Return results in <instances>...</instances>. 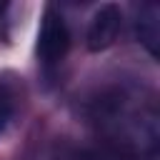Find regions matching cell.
Listing matches in <instances>:
<instances>
[{
	"label": "cell",
	"mask_w": 160,
	"mask_h": 160,
	"mask_svg": "<svg viewBox=\"0 0 160 160\" xmlns=\"http://www.w3.org/2000/svg\"><path fill=\"white\" fill-rule=\"evenodd\" d=\"M10 118H12V95H10L8 85L0 82V130L10 122Z\"/></svg>",
	"instance_id": "5b68a950"
},
{
	"label": "cell",
	"mask_w": 160,
	"mask_h": 160,
	"mask_svg": "<svg viewBox=\"0 0 160 160\" xmlns=\"http://www.w3.org/2000/svg\"><path fill=\"white\" fill-rule=\"evenodd\" d=\"M70 48V32L65 25V18L55 10L48 8L42 12L40 32H38V58L42 65H58Z\"/></svg>",
	"instance_id": "7a4b0ae2"
},
{
	"label": "cell",
	"mask_w": 160,
	"mask_h": 160,
	"mask_svg": "<svg viewBox=\"0 0 160 160\" xmlns=\"http://www.w3.org/2000/svg\"><path fill=\"white\" fill-rule=\"evenodd\" d=\"M95 122L100 132L130 160L158 158V108L152 98L130 90H115L98 100Z\"/></svg>",
	"instance_id": "6da1fadb"
},
{
	"label": "cell",
	"mask_w": 160,
	"mask_h": 160,
	"mask_svg": "<svg viewBox=\"0 0 160 160\" xmlns=\"http://www.w3.org/2000/svg\"><path fill=\"white\" fill-rule=\"evenodd\" d=\"M160 8L155 2H145L138 12V20H135V32H138V40L148 48L150 55H158V40H160Z\"/></svg>",
	"instance_id": "277c9868"
},
{
	"label": "cell",
	"mask_w": 160,
	"mask_h": 160,
	"mask_svg": "<svg viewBox=\"0 0 160 160\" xmlns=\"http://www.w3.org/2000/svg\"><path fill=\"white\" fill-rule=\"evenodd\" d=\"M120 28H122V12H120V8L112 5V2L102 5L92 15V22L88 28V48L92 52H100V50L110 48L115 42V38H118Z\"/></svg>",
	"instance_id": "3957f363"
},
{
	"label": "cell",
	"mask_w": 160,
	"mask_h": 160,
	"mask_svg": "<svg viewBox=\"0 0 160 160\" xmlns=\"http://www.w3.org/2000/svg\"><path fill=\"white\" fill-rule=\"evenodd\" d=\"M65 160H122V158L108 155V152H75V155H68Z\"/></svg>",
	"instance_id": "8992f818"
},
{
	"label": "cell",
	"mask_w": 160,
	"mask_h": 160,
	"mask_svg": "<svg viewBox=\"0 0 160 160\" xmlns=\"http://www.w3.org/2000/svg\"><path fill=\"white\" fill-rule=\"evenodd\" d=\"M5 12H8V2H0V25L5 20Z\"/></svg>",
	"instance_id": "52a82bcc"
}]
</instances>
